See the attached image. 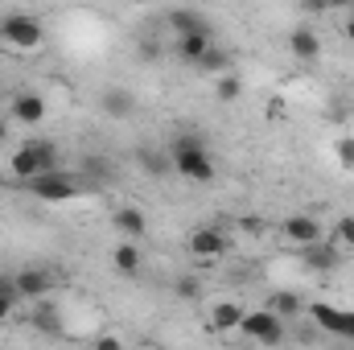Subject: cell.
I'll list each match as a JSON object with an SVG mask.
<instances>
[{"instance_id": "cell-28", "label": "cell", "mask_w": 354, "mask_h": 350, "mask_svg": "<svg viewBox=\"0 0 354 350\" xmlns=\"http://www.w3.org/2000/svg\"><path fill=\"white\" fill-rule=\"evenodd\" d=\"M322 8H346V4H354V0H317Z\"/></svg>"}, {"instance_id": "cell-16", "label": "cell", "mask_w": 354, "mask_h": 350, "mask_svg": "<svg viewBox=\"0 0 354 350\" xmlns=\"http://www.w3.org/2000/svg\"><path fill=\"white\" fill-rule=\"evenodd\" d=\"M99 107H103L111 120H128V116H132V107H136V99H132L124 87H107L103 95H99Z\"/></svg>"}, {"instance_id": "cell-9", "label": "cell", "mask_w": 354, "mask_h": 350, "mask_svg": "<svg viewBox=\"0 0 354 350\" xmlns=\"http://www.w3.org/2000/svg\"><path fill=\"white\" fill-rule=\"evenodd\" d=\"M46 111H50V107H46V99H41L37 91H17V95H12V107H8V120L33 128V124L46 120Z\"/></svg>"}, {"instance_id": "cell-24", "label": "cell", "mask_w": 354, "mask_h": 350, "mask_svg": "<svg viewBox=\"0 0 354 350\" xmlns=\"http://www.w3.org/2000/svg\"><path fill=\"white\" fill-rule=\"evenodd\" d=\"M136 161H140V169H149V174H165V169H169V153L161 157L157 149H140Z\"/></svg>"}, {"instance_id": "cell-21", "label": "cell", "mask_w": 354, "mask_h": 350, "mask_svg": "<svg viewBox=\"0 0 354 350\" xmlns=\"http://www.w3.org/2000/svg\"><path fill=\"white\" fill-rule=\"evenodd\" d=\"M194 66H198V71H206V75H223V71L231 66V54H227V50H218V46H210Z\"/></svg>"}, {"instance_id": "cell-12", "label": "cell", "mask_w": 354, "mask_h": 350, "mask_svg": "<svg viewBox=\"0 0 354 350\" xmlns=\"http://www.w3.org/2000/svg\"><path fill=\"white\" fill-rule=\"evenodd\" d=\"M284 239L297 243V248H305V243L322 239V223H317L313 214H288V219H284Z\"/></svg>"}, {"instance_id": "cell-4", "label": "cell", "mask_w": 354, "mask_h": 350, "mask_svg": "<svg viewBox=\"0 0 354 350\" xmlns=\"http://www.w3.org/2000/svg\"><path fill=\"white\" fill-rule=\"evenodd\" d=\"M0 37H4L12 50H37V46L46 42V29H41V21H37L33 12H8V17L0 21Z\"/></svg>"}, {"instance_id": "cell-29", "label": "cell", "mask_w": 354, "mask_h": 350, "mask_svg": "<svg viewBox=\"0 0 354 350\" xmlns=\"http://www.w3.org/2000/svg\"><path fill=\"white\" fill-rule=\"evenodd\" d=\"M8 140V120H0V145Z\"/></svg>"}, {"instance_id": "cell-22", "label": "cell", "mask_w": 354, "mask_h": 350, "mask_svg": "<svg viewBox=\"0 0 354 350\" xmlns=\"http://www.w3.org/2000/svg\"><path fill=\"white\" fill-rule=\"evenodd\" d=\"M17 305H21V293H17L12 276H0V322H4V317H12V313H17Z\"/></svg>"}, {"instance_id": "cell-10", "label": "cell", "mask_w": 354, "mask_h": 350, "mask_svg": "<svg viewBox=\"0 0 354 350\" xmlns=\"http://www.w3.org/2000/svg\"><path fill=\"white\" fill-rule=\"evenodd\" d=\"M189 252H194L198 260H223V256H227V235H223L218 227H198V231L189 235Z\"/></svg>"}, {"instance_id": "cell-1", "label": "cell", "mask_w": 354, "mask_h": 350, "mask_svg": "<svg viewBox=\"0 0 354 350\" xmlns=\"http://www.w3.org/2000/svg\"><path fill=\"white\" fill-rule=\"evenodd\" d=\"M169 165H174L185 181H194V185H210V181H214L210 149H206V140H202L198 132L174 136V145H169Z\"/></svg>"}, {"instance_id": "cell-18", "label": "cell", "mask_w": 354, "mask_h": 350, "mask_svg": "<svg viewBox=\"0 0 354 350\" xmlns=\"http://www.w3.org/2000/svg\"><path fill=\"white\" fill-rule=\"evenodd\" d=\"M169 29H174V37L177 33H194V29H210V21L198 12V8H174L169 12Z\"/></svg>"}, {"instance_id": "cell-25", "label": "cell", "mask_w": 354, "mask_h": 350, "mask_svg": "<svg viewBox=\"0 0 354 350\" xmlns=\"http://www.w3.org/2000/svg\"><path fill=\"white\" fill-rule=\"evenodd\" d=\"M334 157H338L342 169H354V136H342V140L334 145Z\"/></svg>"}, {"instance_id": "cell-14", "label": "cell", "mask_w": 354, "mask_h": 350, "mask_svg": "<svg viewBox=\"0 0 354 350\" xmlns=\"http://www.w3.org/2000/svg\"><path fill=\"white\" fill-rule=\"evenodd\" d=\"M111 227L124 231L128 239H145V235H149V219H145L140 206H120V210L111 214Z\"/></svg>"}, {"instance_id": "cell-13", "label": "cell", "mask_w": 354, "mask_h": 350, "mask_svg": "<svg viewBox=\"0 0 354 350\" xmlns=\"http://www.w3.org/2000/svg\"><path fill=\"white\" fill-rule=\"evenodd\" d=\"M288 54L301 58V62H313V58L322 54V37H317L309 25H297V29L288 33Z\"/></svg>"}, {"instance_id": "cell-5", "label": "cell", "mask_w": 354, "mask_h": 350, "mask_svg": "<svg viewBox=\"0 0 354 350\" xmlns=\"http://www.w3.org/2000/svg\"><path fill=\"white\" fill-rule=\"evenodd\" d=\"M305 313H309L326 334H334V338H342V342H354V309H334V305H326V301H309Z\"/></svg>"}, {"instance_id": "cell-27", "label": "cell", "mask_w": 354, "mask_h": 350, "mask_svg": "<svg viewBox=\"0 0 354 350\" xmlns=\"http://www.w3.org/2000/svg\"><path fill=\"white\" fill-rule=\"evenodd\" d=\"M177 288H181V297H198V280H194V276H185Z\"/></svg>"}, {"instance_id": "cell-11", "label": "cell", "mask_w": 354, "mask_h": 350, "mask_svg": "<svg viewBox=\"0 0 354 350\" xmlns=\"http://www.w3.org/2000/svg\"><path fill=\"white\" fill-rule=\"evenodd\" d=\"M210 46H214V33H210V29H194V33H177L174 54L181 58V62H189V66H194Z\"/></svg>"}, {"instance_id": "cell-31", "label": "cell", "mask_w": 354, "mask_h": 350, "mask_svg": "<svg viewBox=\"0 0 354 350\" xmlns=\"http://www.w3.org/2000/svg\"><path fill=\"white\" fill-rule=\"evenodd\" d=\"M132 4H145V0H132Z\"/></svg>"}, {"instance_id": "cell-3", "label": "cell", "mask_w": 354, "mask_h": 350, "mask_svg": "<svg viewBox=\"0 0 354 350\" xmlns=\"http://www.w3.org/2000/svg\"><path fill=\"white\" fill-rule=\"evenodd\" d=\"M8 169H12L17 181H29V177L46 174V169H58V145H54V140H25V145L12 153Z\"/></svg>"}, {"instance_id": "cell-7", "label": "cell", "mask_w": 354, "mask_h": 350, "mask_svg": "<svg viewBox=\"0 0 354 350\" xmlns=\"http://www.w3.org/2000/svg\"><path fill=\"white\" fill-rule=\"evenodd\" d=\"M12 284H17L21 301H41L54 288V272L50 268H21V272H12Z\"/></svg>"}, {"instance_id": "cell-6", "label": "cell", "mask_w": 354, "mask_h": 350, "mask_svg": "<svg viewBox=\"0 0 354 350\" xmlns=\"http://www.w3.org/2000/svg\"><path fill=\"white\" fill-rule=\"evenodd\" d=\"M239 330H243L248 338L264 342V347H276V342H284V317H276L272 309H256V313H243Z\"/></svg>"}, {"instance_id": "cell-19", "label": "cell", "mask_w": 354, "mask_h": 350, "mask_svg": "<svg viewBox=\"0 0 354 350\" xmlns=\"http://www.w3.org/2000/svg\"><path fill=\"white\" fill-rule=\"evenodd\" d=\"M29 322H33V330H41V334H58V330H62V313H58V305H50L46 297H41V305L33 309Z\"/></svg>"}, {"instance_id": "cell-23", "label": "cell", "mask_w": 354, "mask_h": 350, "mask_svg": "<svg viewBox=\"0 0 354 350\" xmlns=\"http://www.w3.org/2000/svg\"><path fill=\"white\" fill-rule=\"evenodd\" d=\"M214 95H218L223 103H235V99L243 95V79H239V75H218V83H214Z\"/></svg>"}, {"instance_id": "cell-8", "label": "cell", "mask_w": 354, "mask_h": 350, "mask_svg": "<svg viewBox=\"0 0 354 350\" xmlns=\"http://www.w3.org/2000/svg\"><path fill=\"white\" fill-rule=\"evenodd\" d=\"M301 264L309 268V272H334L338 264H342V243H322V239H313V243H305L301 248Z\"/></svg>"}, {"instance_id": "cell-20", "label": "cell", "mask_w": 354, "mask_h": 350, "mask_svg": "<svg viewBox=\"0 0 354 350\" xmlns=\"http://www.w3.org/2000/svg\"><path fill=\"white\" fill-rule=\"evenodd\" d=\"M268 309H272L276 317H301V313H305V301H301L297 293H276Z\"/></svg>"}, {"instance_id": "cell-2", "label": "cell", "mask_w": 354, "mask_h": 350, "mask_svg": "<svg viewBox=\"0 0 354 350\" xmlns=\"http://www.w3.org/2000/svg\"><path fill=\"white\" fill-rule=\"evenodd\" d=\"M25 190L33 198H41V202H71L75 194L95 190V181H87V177H79V174H66V169H46V174L29 177Z\"/></svg>"}, {"instance_id": "cell-17", "label": "cell", "mask_w": 354, "mask_h": 350, "mask_svg": "<svg viewBox=\"0 0 354 350\" xmlns=\"http://www.w3.org/2000/svg\"><path fill=\"white\" fill-rule=\"evenodd\" d=\"M239 322H243V305L235 301H218L210 309V330H239Z\"/></svg>"}, {"instance_id": "cell-30", "label": "cell", "mask_w": 354, "mask_h": 350, "mask_svg": "<svg viewBox=\"0 0 354 350\" xmlns=\"http://www.w3.org/2000/svg\"><path fill=\"white\" fill-rule=\"evenodd\" d=\"M346 37H351V42H354V17H351V21H346Z\"/></svg>"}, {"instance_id": "cell-26", "label": "cell", "mask_w": 354, "mask_h": 350, "mask_svg": "<svg viewBox=\"0 0 354 350\" xmlns=\"http://www.w3.org/2000/svg\"><path fill=\"white\" fill-rule=\"evenodd\" d=\"M334 239H338L342 248H354V214H342V219H338V227H334Z\"/></svg>"}, {"instance_id": "cell-15", "label": "cell", "mask_w": 354, "mask_h": 350, "mask_svg": "<svg viewBox=\"0 0 354 350\" xmlns=\"http://www.w3.org/2000/svg\"><path fill=\"white\" fill-rule=\"evenodd\" d=\"M111 264H115V272H124V276H136V272L145 268V252H140V243H136V239H124V243H115V248H111Z\"/></svg>"}]
</instances>
